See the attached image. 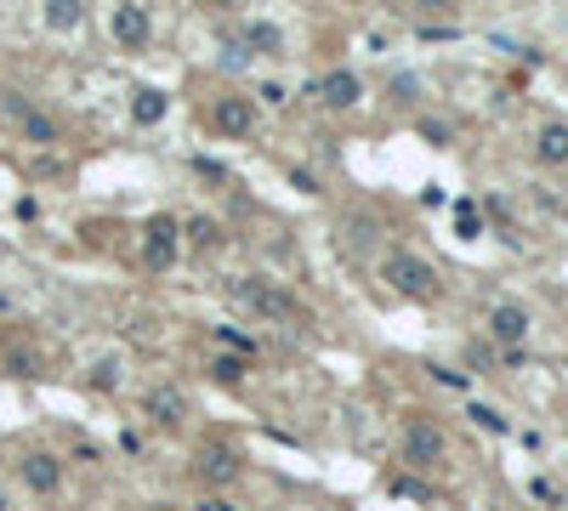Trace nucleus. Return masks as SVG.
I'll list each match as a JSON object with an SVG mask.
<instances>
[{
  "mask_svg": "<svg viewBox=\"0 0 568 511\" xmlns=\"http://www.w3.org/2000/svg\"><path fill=\"white\" fill-rule=\"evenodd\" d=\"M381 279L398 296H410V301H432V296H438V267H432L426 256H415V251H392L381 262Z\"/></svg>",
  "mask_w": 568,
  "mask_h": 511,
  "instance_id": "nucleus-1",
  "label": "nucleus"
},
{
  "mask_svg": "<svg viewBox=\"0 0 568 511\" xmlns=\"http://www.w3.org/2000/svg\"><path fill=\"white\" fill-rule=\"evenodd\" d=\"M245 471V455H240V443H227V437H205L193 449V477L199 484H211V489H227L233 477Z\"/></svg>",
  "mask_w": 568,
  "mask_h": 511,
  "instance_id": "nucleus-2",
  "label": "nucleus"
},
{
  "mask_svg": "<svg viewBox=\"0 0 568 511\" xmlns=\"http://www.w3.org/2000/svg\"><path fill=\"white\" fill-rule=\"evenodd\" d=\"M182 251V222L177 216H148L143 222V267L148 273H165Z\"/></svg>",
  "mask_w": 568,
  "mask_h": 511,
  "instance_id": "nucleus-3",
  "label": "nucleus"
},
{
  "mask_svg": "<svg viewBox=\"0 0 568 511\" xmlns=\"http://www.w3.org/2000/svg\"><path fill=\"white\" fill-rule=\"evenodd\" d=\"M444 449H449V437H444V426H438V421L415 415V421L404 426V460H410V466H438V460H444Z\"/></svg>",
  "mask_w": 568,
  "mask_h": 511,
  "instance_id": "nucleus-4",
  "label": "nucleus"
},
{
  "mask_svg": "<svg viewBox=\"0 0 568 511\" xmlns=\"http://www.w3.org/2000/svg\"><path fill=\"white\" fill-rule=\"evenodd\" d=\"M240 301H250L261 319H302V307H296L279 285H267V279H240Z\"/></svg>",
  "mask_w": 568,
  "mask_h": 511,
  "instance_id": "nucleus-5",
  "label": "nucleus"
},
{
  "mask_svg": "<svg viewBox=\"0 0 568 511\" xmlns=\"http://www.w3.org/2000/svg\"><path fill=\"white\" fill-rule=\"evenodd\" d=\"M211 125H216L222 136H250V131H256V102L240 97V91L216 97V102H211Z\"/></svg>",
  "mask_w": 568,
  "mask_h": 511,
  "instance_id": "nucleus-6",
  "label": "nucleus"
},
{
  "mask_svg": "<svg viewBox=\"0 0 568 511\" xmlns=\"http://www.w3.org/2000/svg\"><path fill=\"white\" fill-rule=\"evenodd\" d=\"M143 415L154 426H182L188 421V392L182 387H148L143 392Z\"/></svg>",
  "mask_w": 568,
  "mask_h": 511,
  "instance_id": "nucleus-7",
  "label": "nucleus"
},
{
  "mask_svg": "<svg viewBox=\"0 0 568 511\" xmlns=\"http://www.w3.org/2000/svg\"><path fill=\"white\" fill-rule=\"evenodd\" d=\"M109 34H114L125 52H143L148 34H154V18H148L143 7H114V12H109Z\"/></svg>",
  "mask_w": 568,
  "mask_h": 511,
  "instance_id": "nucleus-8",
  "label": "nucleus"
},
{
  "mask_svg": "<svg viewBox=\"0 0 568 511\" xmlns=\"http://www.w3.org/2000/svg\"><path fill=\"white\" fill-rule=\"evenodd\" d=\"M18 477H23L35 495H57V489H63V460L46 455V449H29V455L18 460Z\"/></svg>",
  "mask_w": 568,
  "mask_h": 511,
  "instance_id": "nucleus-9",
  "label": "nucleus"
},
{
  "mask_svg": "<svg viewBox=\"0 0 568 511\" xmlns=\"http://www.w3.org/2000/svg\"><path fill=\"white\" fill-rule=\"evenodd\" d=\"M319 102L324 109H353V102L364 97V80L353 75V68H330V75H319Z\"/></svg>",
  "mask_w": 568,
  "mask_h": 511,
  "instance_id": "nucleus-10",
  "label": "nucleus"
},
{
  "mask_svg": "<svg viewBox=\"0 0 568 511\" xmlns=\"http://www.w3.org/2000/svg\"><path fill=\"white\" fill-rule=\"evenodd\" d=\"M489 335L500 341V347H523V335H528V313H523V307L517 301H500L494 307V313H489Z\"/></svg>",
  "mask_w": 568,
  "mask_h": 511,
  "instance_id": "nucleus-11",
  "label": "nucleus"
},
{
  "mask_svg": "<svg viewBox=\"0 0 568 511\" xmlns=\"http://www.w3.org/2000/svg\"><path fill=\"white\" fill-rule=\"evenodd\" d=\"M240 46H245L250 57H279V52H285V29L267 23V18H250V23L240 29Z\"/></svg>",
  "mask_w": 568,
  "mask_h": 511,
  "instance_id": "nucleus-12",
  "label": "nucleus"
},
{
  "mask_svg": "<svg viewBox=\"0 0 568 511\" xmlns=\"http://www.w3.org/2000/svg\"><path fill=\"white\" fill-rule=\"evenodd\" d=\"M534 154H541V165H568V125H563V120L541 125V136H534Z\"/></svg>",
  "mask_w": 568,
  "mask_h": 511,
  "instance_id": "nucleus-13",
  "label": "nucleus"
},
{
  "mask_svg": "<svg viewBox=\"0 0 568 511\" xmlns=\"http://www.w3.org/2000/svg\"><path fill=\"white\" fill-rule=\"evenodd\" d=\"M165 109H171V97H165V91H154V86L131 91V120H137V125H159Z\"/></svg>",
  "mask_w": 568,
  "mask_h": 511,
  "instance_id": "nucleus-14",
  "label": "nucleus"
},
{
  "mask_svg": "<svg viewBox=\"0 0 568 511\" xmlns=\"http://www.w3.org/2000/svg\"><path fill=\"white\" fill-rule=\"evenodd\" d=\"M18 120H23V136H29V143H41V148H52V143H57V120H52V114L23 109Z\"/></svg>",
  "mask_w": 568,
  "mask_h": 511,
  "instance_id": "nucleus-15",
  "label": "nucleus"
},
{
  "mask_svg": "<svg viewBox=\"0 0 568 511\" xmlns=\"http://www.w3.org/2000/svg\"><path fill=\"white\" fill-rule=\"evenodd\" d=\"M80 18H86L80 0H52V7H46V23H52V29H75Z\"/></svg>",
  "mask_w": 568,
  "mask_h": 511,
  "instance_id": "nucleus-16",
  "label": "nucleus"
},
{
  "mask_svg": "<svg viewBox=\"0 0 568 511\" xmlns=\"http://www.w3.org/2000/svg\"><path fill=\"white\" fill-rule=\"evenodd\" d=\"M182 238H193V245H216V238H222V222H216V216H188Z\"/></svg>",
  "mask_w": 568,
  "mask_h": 511,
  "instance_id": "nucleus-17",
  "label": "nucleus"
},
{
  "mask_svg": "<svg viewBox=\"0 0 568 511\" xmlns=\"http://www.w3.org/2000/svg\"><path fill=\"white\" fill-rule=\"evenodd\" d=\"M86 381H91L97 392H114V387H120V358H97Z\"/></svg>",
  "mask_w": 568,
  "mask_h": 511,
  "instance_id": "nucleus-18",
  "label": "nucleus"
},
{
  "mask_svg": "<svg viewBox=\"0 0 568 511\" xmlns=\"http://www.w3.org/2000/svg\"><path fill=\"white\" fill-rule=\"evenodd\" d=\"M216 68H222V75H245V68H250V52H245L240 41H227L222 57H216Z\"/></svg>",
  "mask_w": 568,
  "mask_h": 511,
  "instance_id": "nucleus-19",
  "label": "nucleus"
},
{
  "mask_svg": "<svg viewBox=\"0 0 568 511\" xmlns=\"http://www.w3.org/2000/svg\"><path fill=\"white\" fill-rule=\"evenodd\" d=\"M455 233H460V238H478V233H483V222H478V211H472V199L455 204Z\"/></svg>",
  "mask_w": 568,
  "mask_h": 511,
  "instance_id": "nucleus-20",
  "label": "nucleus"
},
{
  "mask_svg": "<svg viewBox=\"0 0 568 511\" xmlns=\"http://www.w3.org/2000/svg\"><path fill=\"white\" fill-rule=\"evenodd\" d=\"M211 375H216V381H233V387H240V381H245V358L222 353V358H211Z\"/></svg>",
  "mask_w": 568,
  "mask_h": 511,
  "instance_id": "nucleus-21",
  "label": "nucleus"
},
{
  "mask_svg": "<svg viewBox=\"0 0 568 511\" xmlns=\"http://www.w3.org/2000/svg\"><path fill=\"white\" fill-rule=\"evenodd\" d=\"M7 369H12V375H23V381H29V375H41V358L29 353V347H7Z\"/></svg>",
  "mask_w": 568,
  "mask_h": 511,
  "instance_id": "nucleus-22",
  "label": "nucleus"
},
{
  "mask_svg": "<svg viewBox=\"0 0 568 511\" xmlns=\"http://www.w3.org/2000/svg\"><path fill=\"white\" fill-rule=\"evenodd\" d=\"M216 335H222V347H233V358H250V353H256V341H250L245 330H233V324H222Z\"/></svg>",
  "mask_w": 568,
  "mask_h": 511,
  "instance_id": "nucleus-23",
  "label": "nucleus"
},
{
  "mask_svg": "<svg viewBox=\"0 0 568 511\" xmlns=\"http://www.w3.org/2000/svg\"><path fill=\"white\" fill-rule=\"evenodd\" d=\"M472 421H478L483 432H506V415H500V409H489V403H472Z\"/></svg>",
  "mask_w": 568,
  "mask_h": 511,
  "instance_id": "nucleus-24",
  "label": "nucleus"
},
{
  "mask_svg": "<svg viewBox=\"0 0 568 511\" xmlns=\"http://www.w3.org/2000/svg\"><path fill=\"white\" fill-rule=\"evenodd\" d=\"M392 97H398V102H415V97H421V80H415V75H398V80H392Z\"/></svg>",
  "mask_w": 568,
  "mask_h": 511,
  "instance_id": "nucleus-25",
  "label": "nucleus"
},
{
  "mask_svg": "<svg viewBox=\"0 0 568 511\" xmlns=\"http://www.w3.org/2000/svg\"><path fill=\"white\" fill-rule=\"evenodd\" d=\"M421 136H426L432 148H444V143H449V125H438V120H426V125H421Z\"/></svg>",
  "mask_w": 568,
  "mask_h": 511,
  "instance_id": "nucleus-26",
  "label": "nucleus"
},
{
  "mask_svg": "<svg viewBox=\"0 0 568 511\" xmlns=\"http://www.w3.org/2000/svg\"><path fill=\"white\" fill-rule=\"evenodd\" d=\"M211 511H240V506H227V500H211Z\"/></svg>",
  "mask_w": 568,
  "mask_h": 511,
  "instance_id": "nucleus-27",
  "label": "nucleus"
},
{
  "mask_svg": "<svg viewBox=\"0 0 568 511\" xmlns=\"http://www.w3.org/2000/svg\"><path fill=\"white\" fill-rule=\"evenodd\" d=\"M0 511H7V495H0Z\"/></svg>",
  "mask_w": 568,
  "mask_h": 511,
  "instance_id": "nucleus-28",
  "label": "nucleus"
}]
</instances>
